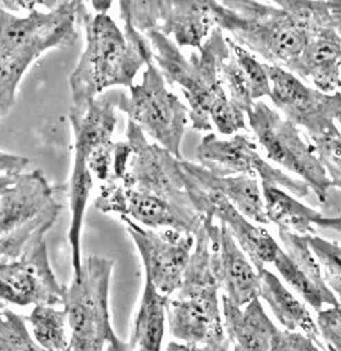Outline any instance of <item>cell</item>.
<instances>
[{"label": "cell", "mask_w": 341, "mask_h": 351, "mask_svg": "<svg viewBox=\"0 0 341 351\" xmlns=\"http://www.w3.org/2000/svg\"><path fill=\"white\" fill-rule=\"evenodd\" d=\"M121 94L106 93L82 110L71 108L69 121L75 134V163L69 180L71 226L69 240L73 277L81 274V231L89 197L95 182L107 184L113 176V132Z\"/></svg>", "instance_id": "obj_2"}, {"label": "cell", "mask_w": 341, "mask_h": 351, "mask_svg": "<svg viewBox=\"0 0 341 351\" xmlns=\"http://www.w3.org/2000/svg\"><path fill=\"white\" fill-rule=\"evenodd\" d=\"M91 5L94 8L95 13H108L110 10L112 3L110 1H91Z\"/></svg>", "instance_id": "obj_45"}, {"label": "cell", "mask_w": 341, "mask_h": 351, "mask_svg": "<svg viewBox=\"0 0 341 351\" xmlns=\"http://www.w3.org/2000/svg\"><path fill=\"white\" fill-rule=\"evenodd\" d=\"M264 66L271 81V101L287 121L305 128L308 138L321 135L335 125L331 95L308 86L283 67L267 63Z\"/></svg>", "instance_id": "obj_16"}, {"label": "cell", "mask_w": 341, "mask_h": 351, "mask_svg": "<svg viewBox=\"0 0 341 351\" xmlns=\"http://www.w3.org/2000/svg\"><path fill=\"white\" fill-rule=\"evenodd\" d=\"M112 178L126 189L195 210L186 191L180 159L156 143H149L143 130L131 121L127 122L126 141L115 145Z\"/></svg>", "instance_id": "obj_6"}, {"label": "cell", "mask_w": 341, "mask_h": 351, "mask_svg": "<svg viewBox=\"0 0 341 351\" xmlns=\"http://www.w3.org/2000/svg\"><path fill=\"white\" fill-rule=\"evenodd\" d=\"M281 247L273 265L295 293L317 313L339 305V299L323 278L322 268L309 245V236L279 230Z\"/></svg>", "instance_id": "obj_17"}, {"label": "cell", "mask_w": 341, "mask_h": 351, "mask_svg": "<svg viewBox=\"0 0 341 351\" xmlns=\"http://www.w3.org/2000/svg\"><path fill=\"white\" fill-rule=\"evenodd\" d=\"M0 7H3V1H0Z\"/></svg>", "instance_id": "obj_47"}, {"label": "cell", "mask_w": 341, "mask_h": 351, "mask_svg": "<svg viewBox=\"0 0 341 351\" xmlns=\"http://www.w3.org/2000/svg\"><path fill=\"white\" fill-rule=\"evenodd\" d=\"M309 245L321 265L322 274L332 293L341 302V246L317 234H309Z\"/></svg>", "instance_id": "obj_31"}, {"label": "cell", "mask_w": 341, "mask_h": 351, "mask_svg": "<svg viewBox=\"0 0 341 351\" xmlns=\"http://www.w3.org/2000/svg\"><path fill=\"white\" fill-rule=\"evenodd\" d=\"M211 8L215 27L228 34V38L244 49L266 59L267 64L292 69L311 39L277 4L211 0Z\"/></svg>", "instance_id": "obj_4"}, {"label": "cell", "mask_w": 341, "mask_h": 351, "mask_svg": "<svg viewBox=\"0 0 341 351\" xmlns=\"http://www.w3.org/2000/svg\"><path fill=\"white\" fill-rule=\"evenodd\" d=\"M203 225L209 239L211 265L224 295L243 308L259 298L258 271L239 246L224 222L207 217Z\"/></svg>", "instance_id": "obj_15"}, {"label": "cell", "mask_w": 341, "mask_h": 351, "mask_svg": "<svg viewBox=\"0 0 341 351\" xmlns=\"http://www.w3.org/2000/svg\"><path fill=\"white\" fill-rule=\"evenodd\" d=\"M35 341L47 351H69L67 313L49 305H36L27 317Z\"/></svg>", "instance_id": "obj_27"}, {"label": "cell", "mask_w": 341, "mask_h": 351, "mask_svg": "<svg viewBox=\"0 0 341 351\" xmlns=\"http://www.w3.org/2000/svg\"><path fill=\"white\" fill-rule=\"evenodd\" d=\"M106 351H130V348H128V343L121 341L117 337L115 341L108 343Z\"/></svg>", "instance_id": "obj_44"}, {"label": "cell", "mask_w": 341, "mask_h": 351, "mask_svg": "<svg viewBox=\"0 0 341 351\" xmlns=\"http://www.w3.org/2000/svg\"><path fill=\"white\" fill-rule=\"evenodd\" d=\"M199 165L220 177L248 176L261 180V185L281 187L298 199H309L311 187L270 165L259 153L258 145L243 134L221 138L213 132L205 135L196 147Z\"/></svg>", "instance_id": "obj_10"}, {"label": "cell", "mask_w": 341, "mask_h": 351, "mask_svg": "<svg viewBox=\"0 0 341 351\" xmlns=\"http://www.w3.org/2000/svg\"><path fill=\"white\" fill-rule=\"evenodd\" d=\"M168 302L169 296L159 293L145 278L144 293L128 342L130 351H162Z\"/></svg>", "instance_id": "obj_25"}, {"label": "cell", "mask_w": 341, "mask_h": 351, "mask_svg": "<svg viewBox=\"0 0 341 351\" xmlns=\"http://www.w3.org/2000/svg\"><path fill=\"white\" fill-rule=\"evenodd\" d=\"M119 17L137 32L158 29L161 22V1H118Z\"/></svg>", "instance_id": "obj_34"}, {"label": "cell", "mask_w": 341, "mask_h": 351, "mask_svg": "<svg viewBox=\"0 0 341 351\" xmlns=\"http://www.w3.org/2000/svg\"><path fill=\"white\" fill-rule=\"evenodd\" d=\"M94 206L102 213L128 217L137 225L150 230H175L195 236L204 222V217L196 210L184 209L158 196L126 189L113 178L99 186Z\"/></svg>", "instance_id": "obj_13"}, {"label": "cell", "mask_w": 341, "mask_h": 351, "mask_svg": "<svg viewBox=\"0 0 341 351\" xmlns=\"http://www.w3.org/2000/svg\"><path fill=\"white\" fill-rule=\"evenodd\" d=\"M246 116L249 127L266 156L301 177L311 187L317 200L321 204H326L333 189L331 180L312 143L309 138L303 136L299 127L287 121L263 100L255 101Z\"/></svg>", "instance_id": "obj_8"}, {"label": "cell", "mask_w": 341, "mask_h": 351, "mask_svg": "<svg viewBox=\"0 0 341 351\" xmlns=\"http://www.w3.org/2000/svg\"><path fill=\"white\" fill-rule=\"evenodd\" d=\"M233 351H236V350H235V349H234V350H233Z\"/></svg>", "instance_id": "obj_48"}, {"label": "cell", "mask_w": 341, "mask_h": 351, "mask_svg": "<svg viewBox=\"0 0 341 351\" xmlns=\"http://www.w3.org/2000/svg\"><path fill=\"white\" fill-rule=\"evenodd\" d=\"M316 322L322 342L341 349V302L336 306L326 308L318 313Z\"/></svg>", "instance_id": "obj_36"}, {"label": "cell", "mask_w": 341, "mask_h": 351, "mask_svg": "<svg viewBox=\"0 0 341 351\" xmlns=\"http://www.w3.org/2000/svg\"><path fill=\"white\" fill-rule=\"evenodd\" d=\"M80 1H57L48 12L35 7L25 17L0 7V121L16 103L21 80L30 64L49 49L76 39Z\"/></svg>", "instance_id": "obj_3"}, {"label": "cell", "mask_w": 341, "mask_h": 351, "mask_svg": "<svg viewBox=\"0 0 341 351\" xmlns=\"http://www.w3.org/2000/svg\"><path fill=\"white\" fill-rule=\"evenodd\" d=\"M166 85L161 71L152 62L146 66L141 82L130 88V97L121 94L118 108L128 121L156 140V144L181 160L189 108Z\"/></svg>", "instance_id": "obj_9"}, {"label": "cell", "mask_w": 341, "mask_h": 351, "mask_svg": "<svg viewBox=\"0 0 341 351\" xmlns=\"http://www.w3.org/2000/svg\"><path fill=\"white\" fill-rule=\"evenodd\" d=\"M121 222L132 237L145 269V278L163 295L175 293L184 280L194 250L195 236L175 230H150L137 225L125 215Z\"/></svg>", "instance_id": "obj_12"}, {"label": "cell", "mask_w": 341, "mask_h": 351, "mask_svg": "<svg viewBox=\"0 0 341 351\" xmlns=\"http://www.w3.org/2000/svg\"><path fill=\"white\" fill-rule=\"evenodd\" d=\"M165 351H228L212 345H193L185 342H169Z\"/></svg>", "instance_id": "obj_39"}, {"label": "cell", "mask_w": 341, "mask_h": 351, "mask_svg": "<svg viewBox=\"0 0 341 351\" xmlns=\"http://www.w3.org/2000/svg\"><path fill=\"white\" fill-rule=\"evenodd\" d=\"M26 156H14L0 150V173L4 175H22V171L29 166Z\"/></svg>", "instance_id": "obj_38"}, {"label": "cell", "mask_w": 341, "mask_h": 351, "mask_svg": "<svg viewBox=\"0 0 341 351\" xmlns=\"http://www.w3.org/2000/svg\"><path fill=\"white\" fill-rule=\"evenodd\" d=\"M331 116L341 132V91L331 94Z\"/></svg>", "instance_id": "obj_42"}, {"label": "cell", "mask_w": 341, "mask_h": 351, "mask_svg": "<svg viewBox=\"0 0 341 351\" xmlns=\"http://www.w3.org/2000/svg\"><path fill=\"white\" fill-rule=\"evenodd\" d=\"M211 265L209 239L202 225L195 234V246L184 280L175 298L169 296L167 319L169 333L180 341L193 345L230 348L220 311L218 291Z\"/></svg>", "instance_id": "obj_5"}, {"label": "cell", "mask_w": 341, "mask_h": 351, "mask_svg": "<svg viewBox=\"0 0 341 351\" xmlns=\"http://www.w3.org/2000/svg\"><path fill=\"white\" fill-rule=\"evenodd\" d=\"M221 81L231 103H234L236 107L243 110L246 116V113L253 108L255 101L252 97V90L248 78L231 54L221 69Z\"/></svg>", "instance_id": "obj_33"}, {"label": "cell", "mask_w": 341, "mask_h": 351, "mask_svg": "<svg viewBox=\"0 0 341 351\" xmlns=\"http://www.w3.org/2000/svg\"><path fill=\"white\" fill-rule=\"evenodd\" d=\"M115 262L102 256L82 261L81 274L66 286L63 306L71 328V351H103L115 341L109 315V283Z\"/></svg>", "instance_id": "obj_7"}, {"label": "cell", "mask_w": 341, "mask_h": 351, "mask_svg": "<svg viewBox=\"0 0 341 351\" xmlns=\"http://www.w3.org/2000/svg\"><path fill=\"white\" fill-rule=\"evenodd\" d=\"M26 322L27 317L0 302V351H47L30 335Z\"/></svg>", "instance_id": "obj_28"}, {"label": "cell", "mask_w": 341, "mask_h": 351, "mask_svg": "<svg viewBox=\"0 0 341 351\" xmlns=\"http://www.w3.org/2000/svg\"><path fill=\"white\" fill-rule=\"evenodd\" d=\"M263 194L266 215L270 223L277 226L279 230L294 234L309 236L316 234L314 222L321 218L322 213L274 185H261Z\"/></svg>", "instance_id": "obj_26"}, {"label": "cell", "mask_w": 341, "mask_h": 351, "mask_svg": "<svg viewBox=\"0 0 341 351\" xmlns=\"http://www.w3.org/2000/svg\"><path fill=\"white\" fill-rule=\"evenodd\" d=\"M273 3L286 10L294 22L305 31L309 38L321 29L332 27L331 13L327 1L277 0Z\"/></svg>", "instance_id": "obj_29"}, {"label": "cell", "mask_w": 341, "mask_h": 351, "mask_svg": "<svg viewBox=\"0 0 341 351\" xmlns=\"http://www.w3.org/2000/svg\"><path fill=\"white\" fill-rule=\"evenodd\" d=\"M226 40H227L228 48L231 51V56L239 63V66L242 67L245 76L249 81L254 101H258V100L266 98V97L270 98V95H271V81H270L268 73L266 71L264 63L259 62L254 54L246 49H244L243 47L236 44L227 35H226Z\"/></svg>", "instance_id": "obj_30"}, {"label": "cell", "mask_w": 341, "mask_h": 351, "mask_svg": "<svg viewBox=\"0 0 341 351\" xmlns=\"http://www.w3.org/2000/svg\"><path fill=\"white\" fill-rule=\"evenodd\" d=\"M316 228H322L326 231H332L336 234H341V215H335V217H325L322 215L314 222Z\"/></svg>", "instance_id": "obj_40"}, {"label": "cell", "mask_w": 341, "mask_h": 351, "mask_svg": "<svg viewBox=\"0 0 341 351\" xmlns=\"http://www.w3.org/2000/svg\"><path fill=\"white\" fill-rule=\"evenodd\" d=\"M261 280L259 298L268 304L271 312L286 331L301 332L321 345V335L312 314L283 281L271 271H258Z\"/></svg>", "instance_id": "obj_24"}, {"label": "cell", "mask_w": 341, "mask_h": 351, "mask_svg": "<svg viewBox=\"0 0 341 351\" xmlns=\"http://www.w3.org/2000/svg\"><path fill=\"white\" fill-rule=\"evenodd\" d=\"M295 76L331 95L341 90V36L332 29H321L308 40L292 69Z\"/></svg>", "instance_id": "obj_19"}, {"label": "cell", "mask_w": 341, "mask_h": 351, "mask_svg": "<svg viewBox=\"0 0 341 351\" xmlns=\"http://www.w3.org/2000/svg\"><path fill=\"white\" fill-rule=\"evenodd\" d=\"M183 175L187 195L199 215L224 222L257 271L273 263L281 246L272 234L242 215L221 193L199 184L184 172Z\"/></svg>", "instance_id": "obj_14"}, {"label": "cell", "mask_w": 341, "mask_h": 351, "mask_svg": "<svg viewBox=\"0 0 341 351\" xmlns=\"http://www.w3.org/2000/svg\"><path fill=\"white\" fill-rule=\"evenodd\" d=\"M180 167L184 173L193 177L199 184L221 193L242 215L255 225H270L266 215L262 187L257 178L248 176L220 177L211 173L204 167L184 159L180 160Z\"/></svg>", "instance_id": "obj_22"}, {"label": "cell", "mask_w": 341, "mask_h": 351, "mask_svg": "<svg viewBox=\"0 0 341 351\" xmlns=\"http://www.w3.org/2000/svg\"><path fill=\"white\" fill-rule=\"evenodd\" d=\"M317 156L331 180L332 187L341 190V132L336 125L318 136L309 138Z\"/></svg>", "instance_id": "obj_32"}, {"label": "cell", "mask_w": 341, "mask_h": 351, "mask_svg": "<svg viewBox=\"0 0 341 351\" xmlns=\"http://www.w3.org/2000/svg\"><path fill=\"white\" fill-rule=\"evenodd\" d=\"M209 116L212 125L224 136H233L239 134V131L248 130L245 113L231 103L226 91L215 95Z\"/></svg>", "instance_id": "obj_35"}, {"label": "cell", "mask_w": 341, "mask_h": 351, "mask_svg": "<svg viewBox=\"0 0 341 351\" xmlns=\"http://www.w3.org/2000/svg\"><path fill=\"white\" fill-rule=\"evenodd\" d=\"M54 199V190L41 171L21 176L0 196V240L27 225Z\"/></svg>", "instance_id": "obj_20"}, {"label": "cell", "mask_w": 341, "mask_h": 351, "mask_svg": "<svg viewBox=\"0 0 341 351\" xmlns=\"http://www.w3.org/2000/svg\"><path fill=\"white\" fill-rule=\"evenodd\" d=\"M331 13L332 27L341 36V0L327 1Z\"/></svg>", "instance_id": "obj_41"}, {"label": "cell", "mask_w": 341, "mask_h": 351, "mask_svg": "<svg viewBox=\"0 0 341 351\" xmlns=\"http://www.w3.org/2000/svg\"><path fill=\"white\" fill-rule=\"evenodd\" d=\"M78 20L82 23L86 47L69 77L72 108L82 110L107 88H131L139 71L153 60L145 35L130 25L124 29L108 13H91L80 1Z\"/></svg>", "instance_id": "obj_1"}, {"label": "cell", "mask_w": 341, "mask_h": 351, "mask_svg": "<svg viewBox=\"0 0 341 351\" xmlns=\"http://www.w3.org/2000/svg\"><path fill=\"white\" fill-rule=\"evenodd\" d=\"M221 299L224 331L235 350L271 351L272 336L279 328L267 315L259 298L243 308L224 293Z\"/></svg>", "instance_id": "obj_21"}, {"label": "cell", "mask_w": 341, "mask_h": 351, "mask_svg": "<svg viewBox=\"0 0 341 351\" xmlns=\"http://www.w3.org/2000/svg\"><path fill=\"white\" fill-rule=\"evenodd\" d=\"M271 351H321V348L301 332L277 330L272 336Z\"/></svg>", "instance_id": "obj_37"}, {"label": "cell", "mask_w": 341, "mask_h": 351, "mask_svg": "<svg viewBox=\"0 0 341 351\" xmlns=\"http://www.w3.org/2000/svg\"><path fill=\"white\" fill-rule=\"evenodd\" d=\"M320 348L323 351H341V349H336V348H333L331 345H327V343H323V342L320 345Z\"/></svg>", "instance_id": "obj_46"}, {"label": "cell", "mask_w": 341, "mask_h": 351, "mask_svg": "<svg viewBox=\"0 0 341 351\" xmlns=\"http://www.w3.org/2000/svg\"><path fill=\"white\" fill-rule=\"evenodd\" d=\"M215 27L209 1H161V22L156 31L174 36L178 48L198 50Z\"/></svg>", "instance_id": "obj_23"}, {"label": "cell", "mask_w": 341, "mask_h": 351, "mask_svg": "<svg viewBox=\"0 0 341 351\" xmlns=\"http://www.w3.org/2000/svg\"><path fill=\"white\" fill-rule=\"evenodd\" d=\"M22 175H3L0 176V196L3 195L10 187L14 185Z\"/></svg>", "instance_id": "obj_43"}, {"label": "cell", "mask_w": 341, "mask_h": 351, "mask_svg": "<svg viewBox=\"0 0 341 351\" xmlns=\"http://www.w3.org/2000/svg\"><path fill=\"white\" fill-rule=\"evenodd\" d=\"M47 234H36L19 256L0 261V300L20 306L63 305L66 286L58 282L51 269Z\"/></svg>", "instance_id": "obj_11"}, {"label": "cell", "mask_w": 341, "mask_h": 351, "mask_svg": "<svg viewBox=\"0 0 341 351\" xmlns=\"http://www.w3.org/2000/svg\"><path fill=\"white\" fill-rule=\"evenodd\" d=\"M153 49V60L161 71L167 84L178 85L189 106V119L196 131L211 132L213 130L211 122V107L213 97L200 86L198 76L190 60L184 57L175 41L167 38L162 32L153 29L145 34Z\"/></svg>", "instance_id": "obj_18"}]
</instances>
